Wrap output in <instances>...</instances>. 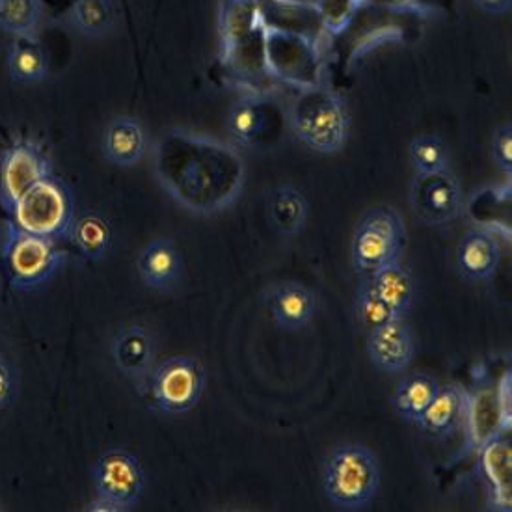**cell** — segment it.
<instances>
[{
  "mask_svg": "<svg viewBox=\"0 0 512 512\" xmlns=\"http://www.w3.org/2000/svg\"><path fill=\"white\" fill-rule=\"evenodd\" d=\"M501 261L496 235L485 228L470 230L457 244V267L473 282H485L496 276Z\"/></svg>",
  "mask_w": 512,
  "mask_h": 512,
  "instance_id": "4fadbf2b",
  "label": "cell"
},
{
  "mask_svg": "<svg viewBox=\"0 0 512 512\" xmlns=\"http://www.w3.org/2000/svg\"><path fill=\"white\" fill-rule=\"evenodd\" d=\"M481 462L486 479L494 488V498L501 505L511 507V444L505 438V432L494 436L479 447Z\"/></svg>",
  "mask_w": 512,
  "mask_h": 512,
  "instance_id": "603a6c76",
  "label": "cell"
},
{
  "mask_svg": "<svg viewBox=\"0 0 512 512\" xmlns=\"http://www.w3.org/2000/svg\"><path fill=\"white\" fill-rule=\"evenodd\" d=\"M151 397L166 414H187L200 405L205 371L194 356H172L151 375Z\"/></svg>",
  "mask_w": 512,
  "mask_h": 512,
  "instance_id": "52a82bcc",
  "label": "cell"
},
{
  "mask_svg": "<svg viewBox=\"0 0 512 512\" xmlns=\"http://www.w3.org/2000/svg\"><path fill=\"white\" fill-rule=\"evenodd\" d=\"M384 2L397 12H410L412 10L416 14H425V12H431L432 10L427 0H384Z\"/></svg>",
  "mask_w": 512,
  "mask_h": 512,
  "instance_id": "836d02e7",
  "label": "cell"
},
{
  "mask_svg": "<svg viewBox=\"0 0 512 512\" xmlns=\"http://www.w3.org/2000/svg\"><path fill=\"white\" fill-rule=\"evenodd\" d=\"M8 71L10 77L23 84L40 82L49 73L47 54L43 51L36 36H21L15 38L12 51L8 56Z\"/></svg>",
  "mask_w": 512,
  "mask_h": 512,
  "instance_id": "484cf974",
  "label": "cell"
},
{
  "mask_svg": "<svg viewBox=\"0 0 512 512\" xmlns=\"http://www.w3.org/2000/svg\"><path fill=\"white\" fill-rule=\"evenodd\" d=\"M71 19L84 36L101 38L114 27L116 10L112 0H75Z\"/></svg>",
  "mask_w": 512,
  "mask_h": 512,
  "instance_id": "4316f807",
  "label": "cell"
},
{
  "mask_svg": "<svg viewBox=\"0 0 512 512\" xmlns=\"http://www.w3.org/2000/svg\"><path fill=\"white\" fill-rule=\"evenodd\" d=\"M105 155L108 161L122 168L142 161L148 148V138L142 123L135 118H116L105 133Z\"/></svg>",
  "mask_w": 512,
  "mask_h": 512,
  "instance_id": "ffe728a7",
  "label": "cell"
},
{
  "mask_svg": "<svg viewBox=\"0 0 512 512\" xmlns=\"http://www.w3.org/2000/svg\"><path fill=\"white\" fill-rule=\"evenodd\" d=\"M272 319L285 330H300L317 313V297L300 282H283L272 289L269 298Z\"/></svg>",
  "mask_w": 512,
  "mask_h": 512,
  "instance_id": "2e32d148",
  "label": "cell"
},
{
  "mask_svg": "<svg viewBox=\"0 0 512 512\" xmlns=\"http://www.w3.org/2000/svg\"><path fill=\"white\" fill-rule=\"evenodd\" d=\"M43 15L41 0H0V28L21 36H36Z\"/></svg>",
  "mask_w": 512,
  "mask_h": 512,
  "instance_id": "83f0119b",
  "label": "cell"
},
{
  "mask_svg": "<svg viewBox=\"0 0 512 512\" xmlns=\"http://www.w3.org/2000/svg\"><path fill=\"white\" fill-rule=\"evenodd\" d=\"M405 220L393 207H373L365 213L352 235L351 263L356 274H373L384 265L399 261L405 250Z\"/></svg>",
  "mask_w": 512,
  "mask_h": 512,
  "instance_id": "8992f818",
  "label": "cell"
},
{
  "mask_svg": "<svg viewBox=\"0 0 512 512\" xmlns=\"http://www.w3.org/2000/svg\"><path fill=\"white\" fill-rule=\"evenodd\" d=\"M354 310H356V315H358V321L364 324L367 330H373V328L391 323V321H399V317L390 310V306L386 302H382L369 289L367 283H362L360 289L356 291Z\"/></svg>",
  "mask_w": 512,
  "mask_h": 512,
  "instance_id": "4dcf8cb0",
  "label": "cell"
},
{
  "mask_svg": "<svg viewBox=\"0 0 512 512\" xmlns=\"http://www.w3.org/2000/svg\"><path fill=\"white\" fill-rule=\"evenodd\" d=\"M300 32L265 21V69L267 75L295 82L300 88L317 84V49Z\"/></svg>",
  "mask_w": 512,
  "mask_h": 512,
  "instance_id": "ba28073f",
  "label": "cell"
},
{
  "mask_svg": "<svg viewBox=\"0 0 512 512\" xmlns=\"http://www.w3.org/2000/svg\"><path fill=\"white\" fill-rule=\"evenodd\" d=\"M492 155L494 161L507 176L512 174V125L505 123L496 129L492 136Z\"/></svg>",
  "mask_w": 512,
  "mask_h": 512,
  "instance_id": "1f68e13d",
  "label": "cell"
},
{
  "mask_svg": "<svg viewBox=\"0 0 512 512\" xmlns=\"http://www.w3.org/2000/svg\"><path fill=\"white\" fill-rule=\"evenodd\" d=\"M473 4L490 15L509 14L512 8V0H473Z\"/></svg>",
  "mask_w": 512,
  "mask_h": 512,
  "instance_id": "e575fe53",
  "label": "cell"
},
{
  "mask_svg": "<svg viewBox=\"0 0 512 512\" xmlns=\"http://www.w3.org/2000/svg\"><path fill=\"white\" fill-rule=\"evenodd\" d=\"M365 283L382 302L390 306V310L399 319L405 317L416 297V282L410 270L399 261H393L384 265L382 269L375 270L373 274H369V280Z\"/></svg>",
  "mask_w": 512,
  "mask_h": 512,
  "instance_id": "d6986e66",
  "label": "cell"
},
{
  "mask_svg": "<svg viewBox=\"0 0 512 512\" xmlns=\"http://www.w3.org/2000/svg\"><path fill=\"white\" fill-rule=\"evenodd\" d=\"M408 153L418 176H431L449 170V151L438 136H416L410 142Z\"/></svg>",
  "mask_w": 512,
  "mask_h": 512,
  "instance_id": "f1b7e54d",
  "label": "cell"
},
{
  "mask_svg": "<svg viewBox=\"0 0 512 512\" xmlns=\"http://www.w3.org/2000/svg\"><path fill=\"white\" fill-rule=\"evenodd\" d=\"M239 2H248V0H239Z\"/></svg>",
  "mask_w": 512,
  "mask_h": 512,
  "instance_id": "8d00e7d4",
  "label": "cell"
},
{
  "mask_svg": "<svg viewBox=\"0 0 512 512\" xmlns=\"http://www.w3.org/2000/svg\"><path fill=\"white\" fill-rule=\"evenodd\" d=\"M365 351L380 371L401 373L414 360L416 341L412 330L403 323V319H399L369 330Z\"/></svg>",
  "mask_w": 512,
  "mask_h": 512,
  "instance_id": "7c38bea8",
  "label": "cell"
},
{
  "mask_svg": "<svg viewBox=\"0 0 512 512\" xmlns=\"http://www.w3.org/2000/svg\"><path fill=\"white\" fill-rule=\"evenodd\" d=\"M138 274L149 289L170 291L183 274V257L174 241L155 239L138 257Z\"/></svg>",
  "mask_w": 512,
  "mask_h": 512,
  "instance_id": "9a60e30c",
  "label": "cell"
},
{
  "mask_svg": "<svg viewBox=\"0 0 512 512\" xmlns=\"http://www.w3.org/2000/svg\"><path fill=\"white\" fill-rule=\"evenodd\" d=\"M2 265L15 291H34L49 282L66 263L56 241L32 235L8 224L2 241Z\"/></svg>",
  "mask_w": 512,
  "mask_h": 512,
  "instance_id": "5b68a950",
  "label": "cell"
},
{
  "mask_svg": "<svg viewBox=\"0 0 512 512\" xmlns=\"http://www.w3.org/2000/svg\"><path fill=\"white\" fill-rule=\"evenodd\" d=\"M464 419L468 423V440L477 449L494 436L503 434L496 388L479 386L473 393H468Z\"/></svg>",
  "mask_w": 512,
  "mask_h": 512,
  "instance_id": "ac0fdd59",
  "label": "cell"
},
{
  "mask_svg": "<svg viewBox=\"0 0 512 512\" xmlns=\"http://www.w3.org/2000/svg\"><path fill=\"white\" fill-rule=\"evenodd\" d=\"M14 393V373L6 358L0 356V410L10 403Z\"/></svg>",
  "mask_w": 512,
  "mask_h": 512,
  "instance_id": "d6a6232c",
  "label": "cell"
},
{
  "mask_svg": "<svg viewBox=\"0 0 512 512\" xmlns=\"http://www.w3.org/2000/svg\"><path fill=\"white\" fill-rule=\"evenodd\" d=\"M112 356L116 367L125 377L140 382L148 377L155 358L153 337L142 326L133 324L120 330L112 343Z\"/></svg>",
  "mask_w": 512,
  "mask_h": 512,
  "instance_id": "e0dca14e",
  "label": "cell"
},
{
  "mask_svg": "<svg viewBox=\"0 0 512 512\" xmlns=\"http://www.w3.org/2000/svg\"><path fill=\"white\" fill-rule=\"evenodd\" d=\"M153 172L174 202L215 215L237 202L246 181L243 155L211 136L170 129L153 148Z\"/></svg>",
  "mask_w": 512,
  "mask_h": 512,
  "instance_id": "6da1fadb",
  "label": "cell"
},
{
  "mask_svg": "<svg viewBox=\"0 0 512 512\" xmlns=\"http://www.w3.org/2000/svg\"><path fill=\"white\" fill-rule=\"evenodd\" d=\"M410 205L418 220L427 226H442L462 211V187L451 170L418 176L410 187Z\"/></svg>",
  "mask_w": 512,
  "mask_h": 512,
  "instance_id": "8fae6325",
  "label": "cell"
},
{
  "mask_svg": "<svg viewBox=\"0 0 512 512\" xmlns=\"http://www.w3.org/2000/svg\"><path fill=\"white\" fill-rule=\"evenodd\" d=\"M94 485L99 498L131 511L142 498L146 473L133 453L112 447L95 462Z\"/></svg>",
  "mask_w": 512,
  "mask_h": 512,
  "instance_id": "9c48e42d",
  "label": "cell"
},
{
  "mask_svg": "<svg viewBox=\"0 0 512 512\" xmlns=\"http://www.w3.org/2000/svg\"><path fill=\"white\" fill-rule=\"evenodd\" d=\"M438 390H440L438 380H434L429 375H423V373L410 375L397 386V390L391 397V406L399 418L416 423V419L425 412V408L431 405Z\"/></svg>",
  "mask_w": 512,
  "mask_h": 512,
  "instance_id": "d4e9b609",
  "label": "cell"
},
{
  "mask_svg": "<svg viewBox=\"0 0 512 512\" xmlns=\"http://www.w3.org/2000/svg\"><path fill=\"white\" fill-rule=\"evenodd\" d=\"M8 215L15 228L58 243L68 237L75 220V200L62 179L47 176L27 190Z\"/></svg>",
  "mask_w": 512,
  "mask_h": 512,
  "instance_id": "277c9868",
  "label": "cell"
},
{
  "mask_svg": "<svg viewBox=\"0 0 512 512\" xmlns=\"http://www.w3.org/2000/svg\"><path fill=\"white\" fill-rule=\"evenodd\" d=\"M289 125L306 148L323 155L341 151L351 135L347 103L341 95L321 84L300 88L289 108Z\"/></svg>",
  "mask_w": 512,
  "mask_h": 512,
  "instance_id": "7a4b0ae2",
  "label": "cell"
},
{
  "mask_svg": "<svg viewBox=\"0 0 512 512\" xmlns=\"http://www.w3.org/2000/svg\"><path fill=\"white\" fill-rule=\"evenodd\" d=\"M68 237L86 261H101L110 250L112 228L105 216L82 213L73 220Z\"/></svg>",
  "mask_w": 512,
  "mask_h": 512,
  "instance_id": "cb8c5ba5",
  "label": "cell"
},
{
  "mask_svg": "<svg viewBox=\"0 0 512 512\" xmlns=\"http://www.w3.org/2000/svg\"><path fill=\"white\" fill-rule=\"evenodd\" d=\"M269 129V107L259 95L248 94L235 101L228 114V131L241 146H257Z\"/></svg>",
  "mask_w": 512,
  "mask_h": 512,
  "instance_id": "44dd1931",
  "label": "cell"
},
{
  "mask_svg": "<svg viewBox=\"0 0 512 512\" xmlns=\"http://www.w3.org/2000/svg\"><path fill=\"white\" fill-rule=\"evenodd\" d=\"M267 207L270 224L280 235H298L308 224V200L300 190L291 185L270 190Z\"/></svg>",
  "mask_w": 512,
  "mask_h": 512,
  "instance_id": "7402d4cb",
  "label": "cell"
},
{
  "mask_svg": "<svg viewBox=\"0 0 512 512\" xmlns=\"http://www.w3.org/2000/svg\"><path fill=\"white\" fill-rule=\"evenodd\" d=\"M466 401L468 391L460 388L459 384H447L444 388L440 386L431 405L416 419L419 431L432 440L449 438L464 419Z\"/></svg>",
  "mask_w": 512,
  "mask_h": 512,
  "instance_id": "5bb4252c",
  "label": "cell"
},
{
  "mask_svg": "<svg viewBox=\"0 0 512 512\" xmlns=\"http://www.w3.org/2000/svg\"><path fill=\"white\" fill-rule=\"evenodd\" d=\"M86 511L92 512H125L123 511L120 505H116V503H112V501H108V499L97 498L86 507Z\"/></svg>",
  "mask_w": 512,
  "mask_h": 512,
  "instance_id": "d590c367",
  "label": "cell"
},
{
  "mask_svg": "<svg viewBox=\"0 0 512 512\" xmlns=\"http://www.w3.org/2000/svg\"><path fill=\"white\" fill-rule=\"evenodd\" d=\"M51 176V162L32 140H17L0 157V205L6 213L43 177Z\"/></svg>",
  "mask_w": 512,
  "mask_h": 512,
  "instance_id": "30bf717a",
  "label": "cell"
},
{
  "mask_svg": "<svg viewBox=\"0 0 512 512\" xmlns=\"http://www.w3.org/2000/svg\"><path fill=\"white\" fill-rule=\"evenodd\" d=\"M367 0H313L319 25L328 36H341L351 27L354 17L365 6Z\"/></svg>",
  "mask_w": 512,
  "mask_h": 512,
  "instance_id": "f546056e",
  "label": "cell"
},
{
  "mask_svg": "<svg viewBox=\"0 0 512 512\" xmlns=\"http://www.w3.org/2000/svg\"><path fill=\"white\" fill-rule=\"evenodd\" d=\"M380 468L375 453L362 444L334 447L323 462L324 496L341 511H360L377 496Z\"/></svg>",
  "mask_w": 512,
  "mask_h": 512,
  "instance_id": "3957f363",
  "label": "cell"
}]
</instances>
